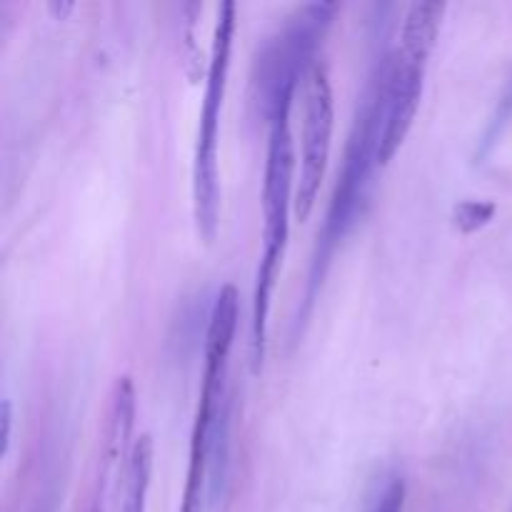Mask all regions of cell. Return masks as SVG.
<instances>
[{
	"label": "cell",
	"mask_w": 512,
	"mask_h": 512,
	"mask_svg": "<svg viewBox=\"0 0 512 512\" xmlns=\"http://www.w3.org/2000/svg\"><path fill=\"white\" fill-rule=\"evenodd\" d=\"M430 55L393 48L375 68V100H378V163L388 165L408 138L418 115L425 88Z\"/></svg>",
	"instance_id": "obj_5"
},
{
	"label": "cell",
	"mask_w": 512,
	"mask_h": 512,
	"mask_svg": "<svg viewBox=\"0 0 512 512\" xmlns=\"http://www.w3.org/2000/svg\"><path fill=\"white\" fill-rule=\"evenodd\" d=\"M495 215V205L485 203V200H465L455 208V225L463 233H473V230L483 228L490 218Z\"/></svg>",
	"instance_id": "obj_10"
},
{
	"label": "cell",
	"mask_w": 512,
	"mask_h": 512,
	"mask_svg": "<svg viewBox=\"0 0 512 512\" xmlns=\"http://www.w3.org/2000/svg\"><path fill=\"white\" fill-rule=\"evenodd\" d=\"M333 3H305L285 18V23L260 45L253 63V100L265 123L283 105H293L300 80L313 70L315 53L333 25Z\"/></svg>",
	"instance_id": "obj_3"
},
{
	"label": "cell",
	"mask_w": 512,
	"mask_h": 512,
	"mask_svg": "<svg viewBox=\"0 0 512 512\" xmlns=\"http://www.w3.org/2000/svg\"><path fill=\"white\" fill-rule=\"evenodd\" d=\"M150 473H153V440L150 435H143L128 455L120 512H148Z\"/></svg>",
	"instance_id": "obj_8"
},
{
	"label": "cell",
	"mask_w": 512,
	"mask_h": 512,
	"mask_svg": "<svg viewBox=\"0 0 512 512\" xmlns=\"http://www.w3.org/2000/svg\"><path fill=\"white\" fill-rule=\"evenodd\" d=\"M378 100H375V83L370 78L365 88L363 100L355 113L353 128H350L348 148H345L343 168H340L338 183H335L333 198H330L328 213H325L323 230L318 235L313 263H310L308 290H305L303 318L313 308L315 298L320 293L330 263H333L335 250L345 240V235L353 230L360 210H363L365 195H368L370 175L378 168Z\"/></svg>",
	"instance_id": "obj_2"
},
{
	"label": "cell",
	"mask_w": 512,
	"mask_h": 512,
	"mask_svg": "<svg viewBox=\"0 0 512 512\" xmlns=\"http://www.w3.org/2000/svg\"><path fill=\"white\" fill-rule=\"evenodd\" d=\"M235 3L225 0L218 8V23L213 30L208 80H205L203 110H200L198 138L193 155V215L198 233L205 243H213L220 223V170L218 135L223 115L225 90H228L230 50H233Z\"/></svg>",
	"instance_id": "obj_4"
},
{
	"label": "cell",
	"mask_w": 512,
	"mask_h": 512,
	"mask_svg": "<svg viewBox=\"0 0 512 512\" xmlns=\"http://www.w3.org/2000/svg\"><path fill=\"white\" fill-rule=\"evenodd\" d=\"M510 118H512V78L508 80V85H505L503 95H500L498 108H495V113L490 115V123H488V128H485L483 143H480V150H478V158H485V155L493 150V145L498 143L500 133H503L505 123H508Z\"/></svg>",
	"instance_id": "obj_9"
},
{
	"label": "cell",
	"mask_w": 512,
	"mask_h": 512,
	"mask_svg": "<svg viewBox=\"0 0 512 512\" xmlns=\"http://www.w3.org/2000/svg\"><path fill=\"white\" fill-rule=\"evenodd\" d=\"M290 110L283 105L268 120V153H265L263 180V253H260L258 278L253 293V318H250V363L253 373L263 368L268 353V325L273 290L278 283L280 265L290 235V215H295V145L290 133Z\"/></svg>",
	"instance_id": "obj_1"
},
{
	"label": "cell",
	"mask_w": 512,
	"mask_h": 512,
	"mask_svg": "<svg viewBox=\"0 0 512 512\" xmlns=\"http://www.w3.org/2000/svg\"><path fill=\"white\" fill-rule=\"evenodd\" d=\"M10 423H13V415H10V400H3V410H0V425H3V433H0V443H3V455L8 453Z\"/></svg>",
	"instance_id": "obj_12"
},
{
	"label": "cell",
	"mask_w": 512,
	"mask_h": 512,
	"mask_svg": "<svg viewBox=\"0 0 512 512\" xmlns=\"http://www.w3.org/2000/svg\"><path fill=\"white\" fill-rule=\"evenodd\" d=\"M303 130H300V170L295 185V218L300 223L310 218L318 203L320 185L328 170L333 150L335 98L328 68L315 63L303 83Z\"/></svg>",
	"instance_id": "obj_6"
},
{
	"label": "cell",
	"mask_w": 512,
	"mask_h": 512,
	"mask_svg": "<svg viewBox=\"0 0 512 512\" xmlns=\"http://www.w3.org/2000/svg\"><path fill=\"white\" fill-rule=\"evenodd\" d=\"M445 5L443 3H413L405 10L403 30H400V48L410 53L433 55L438 43L440 25H443Z\"/></svg>",
	"instance_id": "obj_7"
},
{
	"label": "cell",
	"mask_w": 512,
	"mask_h": 512,
	"mask_svg": "<svg viewBox=\"0 0 512 512\" xmlns=\"http://www.w3.org/2000/svg\"><path fill=\"white\" fill-rule=\"evenodd\" d=\"M405 498H408V488H405V480L400 475L388 478V483L378 490V495L370 503L368 512H403L405 510Z\"/></svg>",
	"instance_id": "obj_11"
}]
</instances>
